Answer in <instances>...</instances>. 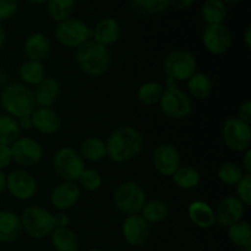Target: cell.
Returning a JSON list of instances; mask_svg holds the SVG:
<instances>
[{
    "instance_id": "obj_50",
    "label": "cell",
    "mask_w": 251,
    "mask_h": 251,
    "mask_svg": "<svg viewBox=\"0 0 251 251\" xmlns=\"http://www.w3.org/2000/svg\"><path fill=\"white\" fill-rule=\"evenodd\" d=\"M226 5L227 4H238V2L243 1V0H222Z\"/></svg>"
},
{
    "instance_id": "obj_15",
    "label": "cell",
    "mask_w": 251,
    "mask_h": 251,
    "mask_svg": "<svg viewBox=\"0 0 251 251\" xmlns=\"http://www.w3.org/2000/svg\"><path fill=\"white\" fill-rule=\"evenodd\" d=\"M152 162L161 176H172L181 166L180 152L172 144H162L154 149Z\"/></svg>"
},
{
    "instance_id": "obj_1",
    "label": "cell",
    "mask_w": 251,
    "mask_h": 251,
    "mask_svg": "<svg viewBox=\"0 0 251 251\" xmlns=\"http://www.w3.org/2000/svg\"><path fill=\"white\" fill-rule=\"evenodd\" d=\"M107 158L114 163H125L136 158L144 149V136L134 126L124 125L112 131L105 141Z\"/></svg>"
},
{
    "instance_id": "obj_41",
    "label": "cell",
    "mask_w": 251,
    "mask_h": 251,
    "mask_svg": "<svg viewBox=\"0 0 251 251\" xmlns=\"http://www.w3.org/2000/svg\"><path fill=\"white\" fill-rule=\"evenodd\" d=\"M237 118H239L240 120H243L247 124H251V102L249 100L240 104Z\"/></svg>"
},
{
    "instance_id": "obj_44",
    "label": "cell",
    "mask_w": 251,
    "mask_h": 251,
    "mask_svg": "<svg viewBox=\"0 0 251 251\" xmlns=\"http://www.w3.org/2000/svg\"><path fill=\"white\" fill-rule=\"evenodd\" d=\"M243 153H244V156L242 159V168L244 169L245 173L251 174V150H247Z\"/></svg>"
},
{
    "instance_id": "obj_45",
    "label": "cell",
    "mask_w": 251,
    "mask_h": 251,
    "mask_svg": "<svg viewBox=\"0 0 251 251\" xmlns=\"http://www.w3.org/2000/svg\"><path fill=\"white\" fill-rule=\"evenodd\" d=\"M17 122H19L20 129L21 130H31L32 127H33L31 115H26V117L20 118V119H17Z\"/></svg>"
},
{
    "instance_id": "obj_14",
    "label": "cell",
    "mask_w": 251,
    "mask_h": 251,
    "mask_svg": "<svg viewBox=\"0 0 251 251\" xmlns=\"http://www.w3.org/2000/svg\"><path fill=\"white\" fill-rule=\"evenodd\" d=\"M123 238L130 247L139 248L146 244L151 237V225L141 215L126 216L122 226Z\"/></svg>"
},
{
    "instance_id": "obj_26",
    "label": "cell",
    "mask_w": 251,
    "mask_h": 251,
    "mask_svg": "<svg viewBox=\"0 0 251 251\" xmlns=\"http://www.w3.org/2000/svg\"><path fill=\"white\" fill-rule=\"evenodd\" d=\"M140 215L149 225H158L168 218L169 207L163 200H158V199L147 200Z\"/></svg>"
},
{
    "instance_id": "obj_51",
    "label": "cell",
    "mask_w": 251,
    "mask_h": 251,
    "mask_svg": "<svg viewBox=\"0 0 251 251\" xmlns=\"http://www.w3.org/2000/svg\"><path fill=\"white\" fill-rule=\"evenodd\" d=\"M239 251H251V247H245V248H239Z\"/></svg>"
},
{
    "instance_id": "obj_31",
    "label": "cell",
    "mask_w": 251,
    "mask_h": 251,
    "mask_svg": "<svg viewBox=\"0 0 251 251\" xmlns=\"http://www.w3.org/2000/svg\"><path fill=\"white\" fill-rule=\"evenodd\" d=\"M21 131L16 118L0 113V144L11 146L21 136Z\"/></svg>"
},
{
    "instance_id": "obj_40",
    "label": "cell",
    "mask_w": 251,
    "mask_h": 251,
    "mask_svg": "<svg viewBox=\"0 0 251 251\" xmlns=\"http://www.w3.org/2000/svg\"><path fill=\"white\" fill-rule=\"evenodd\" d=\"M12 153L11 147L7 145L0 144V171L6 169L12 163Z\"/></svg>"
},
{
    "instance_id": "obj_21",
    "label": "cell",
    "mask_w": 251,
    "mask_h": 251,
    "mask_svg": "<svg viewBox=\"0 0 251 251\" xmlns=\"http://www.w3.org/2000/svg\"><path fill=\"white\" fill-rule=\"evenodd\" d=\"M61 86L54 77H44L37 86H34L33 96L36 107L51 108L60 97Z\"/></svg>"
},
{
    "instance_id": "obj_2",
    "label": "cell",
    "mask_w": 251,
    "mask_h": 251,
    "mask_svg": "<svg viewBox=\"0 0 251 251\" xmlns=\"http://www.w3.org/2000/svg\"><path fill=\"white\" fill-rule=\"evenodd\" d=\"M75 61L81 73L91 77H100L109 71L112 56L107 47L90 39L76 49Z\"/></svg>"
},
{
    "instance_id": "obj_52",
    "label": "cell",
    "mask_w": 251,
    "mask_h": 251,
    "mask_svg": "<svg viewBox=\"0 0 251 251\" xmlns=\"http://www.w3.org/2000/svg\"><path fill=\"white\" fill-rule=\"evenodd\" d=\"M87 251H103V250H100V249H90V250H87Z\"/></svg>"
},
{
    "instance_id": "obj_24",
    "label": "cell",
    "mask_w": 251,
    "mask_h": 251,
    "mask_svg": "<svg viewBox=\"0 0 251 251\" xmlns=\"http://www.w3.org/2000/svg\"><path fill=\"white\" fill-rule=\"evenodd\" d=\"M78 153L81 154L83 161L91 162V163H98V162L107 158L105 141L97 136L87 137V139L81 142Z\"/></svg>"
},
{
    "instance_id": "obj_6",
    "label": "cell",
    "mask_w": 251,
    "mask_h": 251,
    "mask_svg": "<svg viewBox=\"0 0 251 251\" xmlns=\"http://www.w3.org/2000/svg\"><path fill=\"white\" fill-rule=\"evenodd\" d=\"M21 218L22 229L33 239H44L54 230L53 213L42 206H28L24 210Z\"/></svg>"
},
{
    "instance_id": "obj_3",
    "label": "cell",
    "mask_w": 251,
    "mask_h": 251,
    "mask_svg": "<svg viewBox=\"0 0 251 251\" xmlns=\"http://www.w3.org/2000/svg\"><path fill=\"white\" fill-rule=\"evenodd\" d=\"M0 105L6 114L16 119L31 115L36 108L33 90L20 82L6 85L0 92Z\"/></svg>"
},
{
    "instance_id": "obj_38",
    "label": "cell",
    "mask_w": 251,
    "mask_h": 251,
    "mask_svg": "<svg viewBox=\"0 0 251 251\" xmlns=\"http://www.w3.org/2000/svg\"><path fill=\"white\" fill-rule=\"evenodd\" d=\"M237 198L244 203L245 207L251 206V174H244L239 183L235 185Z\"/></svg>"
},
{
    "instance_id": "obj_47",
    "label": "cell",
    "mask_w": 251,
    "mask_h": 251,
    "mask_svg": "<svg viewBox=\"0 0 251 251\" xmlns=\"http://www.w3.org/2000/svg\"><path fill=\"white\" fill-rule=\"evenodd\" d=\"M244 43H245V46H247V48L250 49V47H251V27L250 26H248L247 29H245Z\"/></svg>"
},
{
    "instance_id": "obj_43",
    "label": "cell",
    "mask_w": 251,
    "mask_h": 251,
    "mask_svg": "<svg viewBox=\"0 0 251 251\" xmlns=\"http://www.w3.org/2000/svg\"><path fill=\"white\" fill-rule=\"evenodd\" d=\"M195 0H169V6H173L176 10H186L191 7Z\"/></svg>"
},
{
    "instance_id": "obj_22",
    "label": "cell",
    "mask_w": 251,
    "mask_h": 251,
    "mask_svg": "<svg viewBox=\"0 0 251 251\" xmlns=\"http://www.w3.org/2000/svg\"><path fill=\"white\" fill-rule=\"evenodd\" d=\"M188 217L201 229H210L216 226L215 210L202 200H195L189 205Z\"/></svg>"
},
{
    "instance_id": "obj_33",
    "label": "cell",
    "mask_w": 251,
    "mask_h": 251,
    "mask_svg": "<svg viewBox=\"0 0 251 251\" xmlns=\"http://www.w3.org/2000/svg\"><path fill=\"white\" fill-rule=\"evenodd\" d=\"M47 12L54 22L69 19L75 10V0H47Z\"/></svg>"
},
{
    "instance_id": "obj_10",
    "label": "cell",
    "mask_w": 251,
    "mask_h": 251,
    "mask_svg": "<svg viewBox=\"0 0 251 251\" xmlns=\"http://www.w3.org/2000/svg\"><path fill=\"white\" fill-rule=\"evenodd\" d=\"M222 139L228 149L243 153L250 149L251 125L237 117L227 118L222 127Z\"/></svg>"
},
{
    "instance_id": "obj_27",
    "label": "cell",
    "mask_w": 251,
    "mask_h": 251,
    "mask_svg": "<svg viewBox=\"0 0 251 251\" xmlns=\"http://www.w3.org/2000/svg\"><path fill=\"white\" fill-rule=\"evenodd\" d=\"M186 85L189 95L195 100H206L211 95L213 87L212 80L206 74L198 71L186 81Z\"/></svg>"
},
{
    "instance_id": "obj_36",
    "label": "cell",
    "mask_w": 251,
    "mask_h": 251,
    "mask_svg": "<svg viewBox=\"0 0 251 251\" xmlns=\"http://www.w3.org/2000/svg\"><path fill=\"white\" fill-rule=\"evenodd\" d=\"M228 238L234 245L239 248L251 247V228L249 222L239 221L227 228Z\"/></svg>"
},
{
    "instance_id": "obj_37",
    "label": "cell",
    "mask_w": 251,
    "mask_h": 251,
    "mask_svg": "<svg viewBox=\"0 0 251 251\" xmlns=\"http://www.w3.org/2000/svg\"><path fill=\"white\" fill-rule=\"evenodd\" d=\"M77 183L78 186L82 188L83 190L93 193V191H97L102 186V174L93 168H85V171L82 172V174L78 178Z\"/></svg>"
},
{
    "instance_id": "obj_9",
    "label": "cell",
    "mask_w": 251,
    "mask_h": 251,
    "mask_svg": "<svg viewBox=\"0 0 251 251\" xmlns=\"http://www.w3.org/2000/svg\"><path fill=\"white\" fill-rule=\"evenodd\" d=\"M163 70L167 78L179 82L188 81L198 70V61L195 55L188 50L171 51L163 60Z\"/></svg>"
},
{
    "instance_id": "obj_23",
    "label": "cell",
    "mask_w": 251,
    "mask_h": 251,
    "mask_svg": "<svg viewBox=\"0 0 251 251\" xmlns=\"http://www.w3.org/2000/svg\"><path fill=\"white\" fill-rule=\"evenodd\" d=\"M24 233L21 218L9 210H0V243H12Z\"/></svg>"
},
{
    "instance_id": "obj_29",
    "label": "cell",
    "mask_w": 251,
    "mask_h": 251,
    "mask_svg": "<svg viewBox=\"0 0 251 251\" xmlns=\"http://www.w3.org/2000/svg\"><path fill=\"white\" fill-rule=\"evenodd\" d=\"M174 184L183 190H191L200 185L201 174L195 167L180 166L172 176Z\"/></svg>"
},
{
    "instance_id": "obj_4",
    "label": "cell",
    "mask_w": 251,
    "mask_h": 251,
    "mask_svg": "<svg viewBox=\"0 0 251 251\" xmlns=\"http://www.w3.org/2000/svg\"><path fill=\"white\" fill-rule=\"evenodd\" d=\"M159 108L166 117L174 120L186 119L193 113V100L184 92L176 81L167 78L163 95L159 100Z\"/></svg>"
},
{
    "instance_id": "obj_46",
    "label": "cell",
    "mask_w": 251,
    "mask_h": 251,
    "mask_svg": "<svg viewBox=\"0 0 251 251\" xmlns=\"http://www.w3.org/2000/svg\"><path fill=\"white\" fill-rule=\"evenodd\" d=\"M6 191V174L4 171H0V195Z\"/></svg>"
},
{
    "instance_id": "obj_17",
    "label": "cell",
    "mask_w": 251,
    "mask_h": 251,
    "mask_svg": "<svg viewBox=\"0 0 251 251\" xmlns=\"http://www.w3.org/2000/svg\"><path fill=\"white\" fill-rule=\"evenodd\" d=\"M245 213V206L237 196H227L223 199L215 211L216 225L228 228L234 223L243 221Z\"/></svg>"
},
{
    "instance_id": "obj_35",
    "label": "cell",
    "mask_w": 251,
    "mask_h": 251,
    "mask_svg": "<svg viewBox=\"0 0 251 251\" xmlns=\"http://www.w3.org/2000/svg\"><path fill=\"white\" fill-rule=\"evenodd\" d=\"M244 174H247L244 172V169L242 168V166L235 162H225L220 166L217 171V176L223 184L229 186H235L239 183L240 179L244 176Z\"/></svg>"
},
{
    "instance_id": "obj_16",
    "label": "cell",
    "mask_w": 251,
    "mask_h": 251,
    "mask_svg": "<svg viewBox=\"0 0 251 251\" xmlns=\"http://www.w3.org/2000/svg\"><path fill=\"white\" fill-rule=\"evenodd\" d=\"M81 198V189L77 183L61 181L50 193V203L55 210L65 212L77 205Z\"/></svg>"
},
{
    "instance_id": "obj_7",
    "label": "cell",
    "mask_w": 251,
    "mask_h": 251,
    "mask_svg": "<svg viewBox=\"0 0 251 251\" xmlns=\"http://www.w3.org/2000/svg\"><path fill=\"white\" fill-rule=\"evenodd\" d=\"M51 166L56 176L63 181L77 183L78 178L85 171V161L73 147H61L54 153Z\"/></svg>"
},
{
    "instance_id": "obj_34",
    "label": "cell",
    "mask_w": 251,
    "mask_h": 251,
    "mask_svg": "<svg viewBox=\"0 0 251 251\" xmlns=\"http://www.w3.org/2000/svg\"><path fill=\"white\" fill-rule=\"evenodd\" d=\"M130 6L136 14L152 16L166 11L169 7V0H130Z\"/></svg>"
},
{
    "instance_id": "obj_25",
    "label": "cell",
    "mask_w": 251,
    "mask_h": 251,
    "mask_svg": "<svg viewBox=\"0 0 251 251\" xmlns=\"http://www.w3.org/2000/svg\"><path fill=\"white\" fill-rule=\"evenodd\" d=\"M50 242L56 251H78L80 242L77 234L69 227L54 228L51 232Z\"/></svg>"
},
{
    "instance_id": "obj_18",
    "label": "cell",
    "mask_w": 251,
    "mask_h": 251,
    "mask_svg": "<svg viewBox=\"0 0 251 251\" xmlns=\"http://www.w3.org/2000/svg\"><path fill=\"white\" fill-rule=\"evenodd\" d=\"M122 37V26L114 17H104L92 28V38L96 43L103 47H109L117 43Z\"/></svg>"
},
{
    "instance_id": "obj_13",
    "label": "cell",
    "mask_w": 251,
    "mask_h": 251,
    "mask_svg": "<svg viewBox=\"0 0 251 251\" xmlns=\"http://www.w3.org/2000/svg\"><path fill=\"white\" fill-rule=\"evenodd\" d=\"M232 33L225 24L207 25L202 32V44L208 53L222 55L232 47Z\"/></svg>"
},
{
    "instance_id": "obj_32",
    "label": "cell",
    "mask_w": 251,
    "mask_h": 251,
    "mask_svg": "<svg viewBox=\"0 0 251 251\" xmlns=\"http://www.w3.org/2000/svg\"><path fill=\"white\" fill-rule=\"evenodd\" d=\"M164 86L157 81H147L144 82L137 90V100L144 105H154L158 104L163 95Z\"/></svg>"
},
{
    "instance_id": "obj_28",
    "label": "cell",
    "mask_w": 251,
    "mask_h": 251,
    "mask_svg": "<svg viewBox=\"0 0 251 251\" xmlns=\"http://www.w3.org/2000/svg\"><path fill=\"white\" fill-rule=\"evenodd\" d=\"M20 78L26 86H37L46 77V68L41 61L28 60L27 59L19 70Z\"/></svg>"
},
{
    "instance_id": "obj_12",
    "label": "cell",
    "mask_w": 251,
    "mask_h": 251,
    "mask_svg": "<svg viewBox=\"0 0 251 251\" xmlns=\"http://www.w3.org/2000/svg\"><path fill=\"white\" fill-rule=\"evenodd\" d=\"M10 147L12 161L22 167L36 166L44 156L43 146L33 137L20 136Z\"/></svg>"
},
{
    "instance_id": "obj_30",
    "label": "cell",
    "mask_w": 251,
    "mask_h": 251,
    "mask_svg": "<svg viewBox=\"0 0 251 251\" xmlns=\"http://www.w3.org/2000/svg\"><path fill=\"white\" fill-rule=\"evenodd\" d=\"M201 14L207 25L223 24L227 19V5L222 0H206L201 7Z\"/></svg>"
},
{
    "instance_id": "obj_19",
    "label": "cell",
    "mask_w": 251,
    "mask_h": 251,
    "mask_svg": "<svg viewBox=\"0 0 251 251\" xmlns=\"http://www.w3.org/2000/svg\"><path fill=\"white\" fill-rule=\"evenodd\" d=\"M31 118L34 129L43 135L55 134L61 126L60 115L53 108L36 107L32 112Z\"/></svg>"
},
{
    "instance_id": "obj_49",
    "label": "cell",
    "mask_w": 251,
    "mask_h": 251,
    "mask_svg": "<svg viewBox=\"0 0 251 251\" xmlns=\"http://www.w3.org/2000/svg\"><path fill=\"white\" fill-rule=\"evenodd\" d=\"M26 1L29 2V4L41 5V4H44V2H47V0H26Z\"/></svg>"
},
{
    "instance_id": "obj_48",
    "label": "cell",
    "mask_w": 251,
    "mask_h": 251,
    "mask_svg": "<svg viewBox=\"0 0 251 251\" xmlns=\"http://www.w3.org/2000/svg\"><path fill=\"white\" fill-rule=\"evenodd\" d=\"M5 42H6V31L2 26V22H0V49L4 47Z\"/></svg>"
},
{
    "instance_id": "obj_20",
    "label": "cell",
    "mask_w": 251,
    "mask_h": 251,
    "mask_svg": "<svg viewBox=\"0 0 251 251\" xmlns=\"http://www.w3.org/2000/svg\"><path fill=\"white\" fill-rule=\"evenodd\" d=\"M25 55L28 60H36L43 63L51 53L50 39L42 32H34L29 34L24 43Z\"/></svg>"
},
{
    "instance_id": "obj_8",
    "label": "cell",
    "mask_w": 251,
    "mask_h": 251,
    "mask_svg": "<svg viewBox=\"0 0 251 251\" xmlns=\"http://www.w3.org/2000/svg\"><path fill=\"white\" fill-rule=\"evenodd\" d=\"M54 36L65 48L77 49L92 38V28L81 19L71 16L56 24Z\"/></svg>"
},
{
    "instance_id": "obj_5",
    "label": "cell",
    "mask_w": 251,
    "mask_h": 251,
    "mask_svg": "<svg viewBox=\"0 0 251 251\" xmlns=\"http://www.w3.org/2000/svg\"><path fill=\"white\" fill-rule=\"evenodd\" d=\"M114 205L118 210L126 216L140 215L147 201L145 189L136 181H123L117 186L113 195Z\"/></svg>"
},
{
    "instance_id": "obj_11",
    "label": "cell",
    "mask_w": 251,
    "mask_h": 251,
    "mask_svg": "<svg viewBox=\"0 0 251 251\" xmlns=\"http://www.w3.org/2000/svg\"><path fill=\"white\" fill-rule=\"evenodd\" d=\"M6 190L20 201L32 200L38 191L37 179L25 169H15L6 174Z\"/></svg>"
},
{
    "instance_id": "obj_39",
    "label": "cell",
    "mask_w": 251,
    "mask_h": 251,
    "mask_svg": "<svg viewBox=\"0 0 251 251\" xmlns=\"http://www.w3.org/2000/svg\"><path fill=\"white\" fill-rule=\"evenodd\" d=\"M20 0H0V22L11 19L19 10Z\"/></svg>"
},
{
    "instance_id": "obj_42",
    "label": "cell",
    "mask_w": 251,
    "mask_h": 251,
    "mask_svg": "<svg viewBox=\"0 0 251 251\" xmlns=\"http://www.w3.org/2000/svg\"><path fill=\"white\" fill-rule=\"evenodd\" d=\"M53 222H54V227L55 228H64V227H69L71 220L70 217H69V215H66L65 212L58 211L55 215H53Z\"/></svg>"
}]
</instances>
